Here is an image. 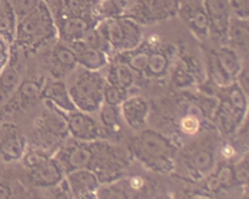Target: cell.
Segmentation results:
<instances>
[{"instance_id": "cell-15", "label": "cell", "mask_w": 249, "mask_h": 199, "mask_svg": "<svg viewBox=\"0 0 249 199\" xmlns=\"http://www.w3.org/2000/svg\"><path fill=\"white\" fill-rule=\"evenodd\" d=\"M27 150L26 138L16 125H0V156L6 162L22 161Z\"/></svg>"}, {"instance_id": "cell-33", "label": "cell", "mask_w": 249, "mask_h": 199, "mask_svg": "<svg viewBox=\"0 0 249 199\" xmlns=\"http://www.w3.org/2000/svg\"><path fill=\"white\" fill-rule=\"evenodd\" d=\"M98 199H127L124 195L121 183L118 182H109V183H100L98 189Z\"/></svg>"}, {"instance_id": "cell-14", "label": "cell", "mask_w": 249, "mask_h": 199, "mask_svg": "<svg viewBox=\"0 0 249 199\" xmlns=\"http://www.w3.org/2000/svg\"><path fill=\"white\" fill-rule=\"evenodd\" d=\"M202 3L209 18L211 37L221 43V46L226 45L228 26L232 18L228 0H202Z\"/></svg>"}, {"instance_id": "cell-37", "label": "cell", "mask_w": 249, "mask_h": 199, "mask_svg": "<svg viewBox=\"0 0 249 199\" xmlns=\"http://www.w3.org/2000/svg\"><path fill=\"white\" fill-rule=\"evenodd\" d=\"M12 45L13 43L0 36V72L7 66L12 59Z\"/></svg>"}, {"instance_id": "cell-34", "label": "cell", "mask_w": 249, "mask_h": 199, "mask_svg": "<svg viewBox=\"0 0 249 199\" xmlns=\"http://www.w3.org/2000/svg\"><path fill=\"white\" fill-rule=\"evenodd\" d=\"M179 127L185 135H196L200 129V118L196 113H185L179 122Z\"/></svg>"}, {"instance_id": "cell-9", "label": "cell", "mask_w": 249, "mask_h": 199, "mask_svg": "<svg viewBox=\"0 0 249 199\" xmlns=\"http://www.w3.org/2000/svg\"><path fill=\"white\" fill-rule=\"evenodd\" d=\"M182 165L188 175L195 179L200 181L206 175H209L215 168L216 161V144L212 138L203 139L196 142L191 148H186L180 155Z\"/></svg>"}, {"instance_id": "cell-26", "label": "cell", "mask_w": 249, "mask_h": 199, "mask_svg": "<svg viewBox=\"0 0 249 199\" xmlns=\"http://www.w3.org/2000/svg\"><path fill=\"white\" fill-rule=\"evenodd\" d=\"M16 27H18V18L16 13L9 3V0L0 1V36L15 43L16 37Z\"/></svg>"}, {"instance_id": "cell-4", "label": "cell", "mask_w": 249, "mask_h": 199, "mask_svg": "<svg viewBox=\"0 0 249 199\" xmlns=\"http://www.w3.org/2000/svg\"><path fill=\"white\" fill-rule=\"evenodd\" d=\"M106 83L105 76L100 72L77 71L69 76L66 82L71 98L75 103L76 109L86 113H95L103 105V86Z\"/></svg>"}, {"instance_id": "cell-7", "label": "cell", "mask_w": 249, "mask_h": 199, "mask_svg": "<svg viewBox=\"0 0 249 199\" xmlns=\"http://www.w3.org/2000/svg\"><path fill=\"white\" fill-rule=\"evenodd\" d=\"M39 119L36 121V136L39 142V150H43L53 156L56 150L63 145V141L69 136L68 126L63 113L49 105Z\"/></svg>"}, {"instance_id": "cell-28", "label": "cell", "mask_w": 249, "mask_h": 199, "mask_svg": "<svg viewBox=\"0 0 249 199\" xmlns=\"http://www.w3.org/2000/svg\"><path fill=\"white\" fill-rule=\"evenodd\" d=\"M98 112H99L100 126H102V129H103L105 132L113 133V132H119V130H121L122 118H121L119 108L102 105Z\"/></svg>"}, {"instance_id": "cell-11", "label": "cell", "mask_w": 249, "mask_h": 199, "mask_svg": "<svg viewBox=\"0 0 249 199\" xmlns=\"http://www.w3.org/2000/svg\"><path fill=\"white\" fill-rule=\"evenodd\" d=\"M68 126L69 136L79 142H96L105 138V130L99 122L92 116V113L75 110L71 113H63Z\"/></svg>"}, {"instance_id": "cell-12", "label": "cell", "mask_w": 249, "mask_h": 199, "mask_svg": "<svg viewBox=\"0 0 249 199\" xmlns=\"http://www.w3.org/2000/svg\"><path fill=\"white\" fill-rule=\"evenodd\" d=\"M178 16L202 42L211 37V25L202 0H182Z\"/></svg>"}, {"instance_id": "cell-35", "label": "cell", "mask_w": 249, "mask_h": 199, "mask_svg": "<svg viewBox=\"0 0 249 199\" xmlns=\"http://www.w3.org/2000/svg\"><path fill=\"white\" fill-rule=\"evenodd\" d=\"M39 1L40 0H9V3L12 4L13 10L16 13L18 20L27 16L29 13H32L36 9V6L39 4Z\"/></svg>"}, {"instance_id": "cell-21", "label": "cell", "mask_w": 249, "mask_h": 199, "mask_svg": "<svg viewBox=\"0 0 249 199\" xmlns=\"http://www.w3.org/2000/svg\"><path fill=\"white\" fill-rule=\"evenodd\" d=\"M68 45L72 48L73 53H75L77 65L85 71L102 72L109 65L107 54L88 46L83 40H76L72 43H68Z\"/></svg>"}, {"instance_id": "cell-13", "label": "cell", "mask_w": 249, "mask_h": 199, "mask_svg": "<svg viewBox=\"0 0 249 199\" xmlns=\"http://www.w3.org/2000/svg\"><path fill=\"white\" fill-rule=\"evenodd\" d=\"M77 66L79 65L75 53L68 43L57 40L50 48L48 56V69L52 77L63 80L72 75L77 69Z\"/></svg>"}, {"instance_id": "cell-30", "label": "cell", "mask_w": 249, "mask_h": 199, "mask_svg": "<svg viewBox=\"0 0 249 199\" xmlns=\"http://www.w3.org/2000/svg\"><path fill=\"white\" fill-rule=\"evenodd\" d=\"M127 96H129L127 92H124V90L118 89L116 86H113V85H110L107 82L103 86V95H102L103 105L113 106V108H119Z\"/></svg>"}, {"instance_id": "cell-16", "label": "cell", "mask_w": 249, "mask_h": 199, "mask_svg": "<svg viewBox=\"0 0 249 199\" xmlns=\"http://www.w3.org/2000/svg\"><path fill=\"white\" fill-rule=\"evenodd\" d=\"M42 99L52 108L60 110L62 113H71L77 110L71 98L68 85L62 79L49 77L42 83Z\"/></svg>"}, {"instance_id": "cell-8", "label": "cell", "mask_w": 249, "mask_h": 199, "mask_svg": "<svg viewBox=\"0 0 249 199\" xmlns=\"http://www.w3.org/2000/svg\"><path fill=\"white\" fill-rule=\"evenodd\" d=\"M182 0H136L127 6L124 16L142 26H152L166 22L178 16Z\"/></svg>"}, {"instance_id": "cell-29", "label": "cell", "mask_w": 249, "mask_h": 199, "mask_svg": "<svg viewBox=\"0 0 249 199\" xmlns=\"http://www.w3.org/2000/svg\"><path fill=\"white\" fill-rule=\"evenodd\" d=\"M80 40H83L88 46H90V48H93V49L99 50L102 53H105V54H112V49H110V46H109V43H107V40L105 39V36L102 35L99 32V29L95 26V27H92V29H89L85 35H83V37L80 39Z\"/></svg>"}, {"instance_id": "cell-17", "label": "cell", "mask_w": 249, "mask_h": 199, "mask_svg": "<svg viewBox=\"0 0 249 199\" xmlns=\"http://www.w3.org/2000/svg\"><path fill=\"white\" fill-rule=\"evenodd\" d=\"M57 27V37L59 40L65 43H72L76 40H80L83 35L98 26L100 20L93 16H68L54 20Z\"/></svg>"}, {"instance_id": "cell-32", "label": "cell", "mask_w": 249, "mask_h": 199, "mask_svg": "<svg viewBox=\"0 0 249 199\" xmlns=\"http://www.w3.org/2000/svg\"><path fill=\"white\" fill-rule=\"evenodd\" d=\"M213 176L216 178L221 189H229L232 186H235L233 182V174H232V165L229 163H221L218 165V168L215 171H212Z\"/></svg>"}, {"instance_id": "cell-6", "label": "cell", "mask_w": 249, "mask_h": 199, "mask_svg": "<svg viewBox=\"0 0 249 199\" xmlns=\"http://www.w3.org/2000/svg\"><path fill=\"white\" fill-rule=\"evenodd\" d=\"M22 162L30 182L39 188H56L65 181V172L57 161L43 150H26Z\"/></svg>"}, {"instance_id": "cell-3", "label": "cell", "mask_w": 249, "mask_h": 199, "mask_svg": "<svg viewBox=\"0 0 249 199\" xmlns=\"http://www.w3.org/2000/svg\"><path fill=\"white\" fill-rule=\"evenodd\" d=\"M219 100L212 113V121L224 135H235L248 113V93L235 82L219 88Z\"/></svg>"}, {"instance_id": "cell-10", "label": "cell", "mask_w": 249, "mask_h": 199, "mask_svg": "<svg viewBox=\"0 0 249 199\" xmlns=\"http://www.w3.org/2000/svg\"><path fill=\"white\" fill-rule=\"evenodd\" d=\"M53 158L57 161L65 175L80 169H90L96 159V142H72L62 145Z\"/></svg>"}, {"instance_id": "cell-22", "label": "cell", "mask_w": 249, "mask_h": 199, "mask_svg": "<svg viewBox=\"0 0 249 199\" xmlns=\"http://www.w3.org/2000/svg\"><path fill=\"white\" fill-rule=\"evenodd\" d=\"M215 56L226 86L233 83L244 65L241 54L232 48H229L228 45H222L219 49L215 50Z\"/></svg>"}, {"instance_id": "cell-27", "label": "cell", "mask_w": 249, "mask_h": 199, "mask_svg": "<svg viewBox=\"0 0 249 199\" xmlns=\"http://www.w3.org/2000/svg\"><path fill=\"white\" fill-rule=\"evenodd\" d=\"M169 65H171V60H169V56L166 52L152 48L143 76L150 77V79H160L166 75Z\"/></svg>"}, {"instance_id": "cell-1", "label": "cell", "mask_w": 249, "mask_h": 199, "mask_svg": "<svg viewBox=\"0 0 249 199\" xmlns=\"http://www.w3.org/2000/svg\"><path fill=\"white\" fill-rule=\"evenodd\" d=\"M130 152L146 168L159 174H169L175 169L176 148L165 135L143 129L130 142Z\"/></svg>"}, {"instance_id": "cell-39", "label": "cell", "mask_w": 249, "mask_h": 199, "mask_svg": "<svg viewBox=\"0 0 249 199\" xmlns=\"http://www.w3.org/2000/svg\"><path fill=\"white\" fill-rule=\"evenodd\" d=\"M56 188H57V191H56V195H54L53 199H73L72 192L69 191V186L66 183V179L59 186H56Z\"/></svg>"}, {"instance_id": "cell-2", "label": "cell", "mask_w": 249, "mask_h": 199, "mask_svg": "<svg viewBox=\"0 0 249 199\" xmlns=\"http://www.w3.org/2000/svg\"><path fill=\"white\" fill-rule=\"evenodd\" d=\"M57 37V27L46 0H40L36 9L18 20L15 43L25 50L35 52Z\"/></svg>"}, {"instance_id": "cell-23", "label": "cell", "mask_w": 249, "mask_h": 199, "mask_svg": "<svg viewBox=\"0 0 249 199\" xmlns=\"http://www.w3.org/2000/svg\"><path fill=\"white\" fill-rule=\"evenodd\" d=\"M66 183L69 186V191L72 192V197L76 198L83 194H92L98 192L100 186V181L98 175L90 169H80L75 172H69L65 175Z\"/></svg>"}, {"instance_id": "cell-20", "label": "cell", "mask_w": 249, "mask_h": 199, "mask_svg": "<svg viewBox=\"0 0 249 199\" xmlns=\"http://www.w3.org/2000/svg\"><path fill=\"white\" fill-rule=\"evenodd\" d=\"M39 99H42V83L36 80H26L20 82L15 93L3 106L10 112H19L29 109Z\"/></svg>"}, {"instance_id": "cell-25", "label": "cell", "mask_w": 249, "mask_h": 199, "mask_svg": "<svg viewBox=\"0 0 249 199\" xmlns=\"http://www.w3.org/2000/svg\"><path fill=\"white\" fill-rule=\"evenodd\" d=\"M106 82L116 86L118 89L127 92L133 88L135 80H136V73L122 60L116 59L113 63L107 66V75H106Z\"/></svg>"}, {"instance_id": "cell-18", "label": "cell", "mask_w": 249, "mask_h": 199, "mask_svg": "<svg viewBox=\"0 0 249 199\" xmlns=\"http://www.w3.org/2000/svg\"><path fill=\"white\" fill-rule=\"evenodd\" d=\"M121 118L130 129L141 132L146 127L149 118V102L142 96H127L119 106Z\"/></svg>"}, {"instance_id": "cell-38", "label": "cell", "mask_w": 249, "mask_h": 199, "mask_svg": "<svg viewBox=\"0 0 249 199\" xmlns=\"http://www.w3.org/2000/svg\"><path fill=\"white\" fill-rule=\"evenodd\" d=\"M235 83L245 92V93H248V89H249V79H248V63H247V60H245V63L242 65V69H241V72L238 73L236 76V79H235Z\"/></svg>"}, {"instance_id": "cell-24", "label": "cell", "mask_w": 249, "mask_h": 199, "mask_svg": "<svg viewBox=\"0 0 249 199\" xmlns=\"http://www.w3.org/2000/svg\"><path fill=\"white\" fill-rule=\"evenodd\" d=\"M249 29L248 20L231 18L228 33H226V45L238 53H248Z\"/></svg>"}, {"instance_id": "cell-5", "label": "cell", "mask_w": 249, "mask_h": 199, "mask_svg": "<svg viewBox=\"0 0 249 199\" xmlns=\"http://www.w3.org/2000/svg\"><path fill=\"white\" fill-rule=\"evenodd\" d=\"M96 27L107 40L112 53H126L136 49L142 43V26L124 15L102 19Z\"/></svg>"}, {"instance_id": "cell-40", "label": "cell", "mask_w": 249, "mask_h": 199, "mask_svg": "<svg viewBox=\"0 0 249 199\" xmlns=\"http://www.w3.org/2000/svg\"><path fill=\"white\" fill-rule=\"evenodd\" d=\"M12 197V191L6 183L0 182V199H10Z\"/></svg>"}, {"instance_id": "cell-31", "label": "cell", "mask_w": 249, "mask_h": 199, "mask_svg": "<svg viewBox=\"0 0 249 199\" xmlns=\"http://www.w3.org/2000/svg\"><path fill=\"white\" fill-rule=\"evenodd\" d=\"M232 174H233V182L235 186H244L248 183V176H249V161L248 155H242L236 162H233L232 165Z\"/></svg>"}, {"instance_id": "cell-19", "label": "cell", "mask_w": 249, "mask_h": 199, "mask_svg": "<svg viewBox=\"0 0 249 199\" xmlns=\"http://www.w3.org/2000/svg\"><path fill=\"white\" fill-rule=\"evenodd\" d=\"M99 3L100 0H50L48 6L54 20L68 16H93L99 19Z\"/></svg>"}, {"instance_id": "cell-36", "label": "cell", "mask_w": 249, "mask_h": 199, "mask_svg": "<svg viewBox=\"0 0 249 199\" xmlns=\"http://www.w3.org/2000/svg\"><path fill=\"white\" fill-rule=\"evenodd\" d=\"M229 9L233 18L238 19H249V0H228Z\"/></svg>"}]
</instances>
